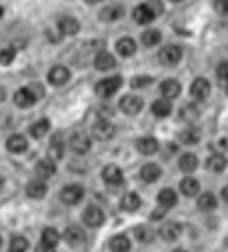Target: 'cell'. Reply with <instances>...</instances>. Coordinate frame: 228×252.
Segmentation results:
<instances>
[{"mask_svg":"<svg viewBox=\"0 0 228 252\" xmlns=\"http://www.w3.org/2000/svg\"><path fill=\"white\" fill-rule=\"evenodd\" d=\"M121 76H112V78H104V80H100L97 83V87H95V94L98 95V97L102 98H107L111 97V95H114L118 90L121 88Z\"/></svg>","mask_w":228,"mask_h":252,"instance_id":"cell-1","label":"cell"},{"mask_svg":"<svg viewBox=\"0 0 228 252\" xmlns=\"http://www.w3.org/2000/svg\"><path fill=\"white\" fill-rule=\"evenodd\" d=\"M182 49L178 45H166L159 50V61H161L164 66H175L182 61Z\"/></svg>","mask_w":228,"mask_h":252,"instance_id":"cell-2","label":"cell"},{"mask_svg":"<svg viewBox=\"0 0 228 252\" xmlns=\"http://www.w3.org/2000/svg\"><path fill=\"white\" fill-rule=\"evenodd\" d=\"M142 107H144V102L137 95H125L120 100V109L128 116H137L142 111Z\"/></svg>","mask_w":228,"mask_h":252,"instance_id":"cell-3","label":"cell"},{"mask_svg":"<svg viewBox=\"0 0 228 252\" xmlns=\"http://www.w3.org/2000/svg\"><path fill=\"white\" fill-rule=\"evenodd\" d=\"M83 195H85V190H83V187H80V185H67L61 190V200H63L64 204H69V206L78 204L83 199Z\"/></svg>","mask_w":228,"mask_h":252,"instance_id":"cell-4","label":"cell"},{"mask_svg":"<svg viewBox=\"0 0 228 252\" xmlns=\"http://www.w3.org/2000/svg\"><path fill=\"white\" fill-rule=\"evenodd\" d=\"M83 221H85V224H88V226H92V228H97V226H100L102 223H104V220H105V216H104V211L100 209V207H97V206H88L87 209L83 211Z\"/></svg>","mask_w":228,"mask_h":252,"instance_id":"cell-5","label":"cell"},{"mask_svg":"<svg viewBox=\"0 0 228 252\" xmlns=\"http://www.w3.org/2000/svg\"><path fill=\"white\" fill-rule=\"evenodd\" d=\"M63 237H64V240H66L69 245H73V247H78V245H81L85 240H87V235H85L83 228L76 226V224L67 226L66 230H64Z\"/></svg>","mask_w":228,"mask_h":252,"instance_id":"cell-6","label":"cell"},{"mask_svg":"<svg viewBox=\"0 0 228 252\" xmlns=\"http://www.w3.org/2000/svg\"><path fill=\"white\" fill-rule=\"evenodd\" d=\"M211 94V85L204 78H197L194 80L192 87H190V95H192L195 100H206Z\"/></svg>","mask_w":228,"mask_h":252,"instance_id":"cell-7","label":"cell"},{"mask_svg":"<svg viewBox=\"0 0 228 252\" xmlns=\"http://www.w3.org/2000/svg\"><path fill=\"white\" fill-rule=\"evenodd\" d=\"M114 133H116L114 125L105 121V119H100L94 125V137L98 138V140H109V138L114 137Z\"/></svg>","mask_w":228,"mask_h":252,"instance_id":"cell-8","label":"cell"},{"mask_svg":"<svg viewBox=\"0 0 228 252\" xmlns=\"http://www.w3.org/2000/svg\"><path fill=\"white\" fill-rule=\"evenodd\" d=\"M159 235H161L163 240L175 242L182 235V224L176 223V221H168V223H164L159 228Z\"/></svg>","mask_w":228,"mask_h":252,"instance_id":"cell-9","label":"cell"},{"mask_svg":"<svg viewBox=\"0 0 228 252\" xmlns=\"http://www.w3.org/2000/svg\"><path fill=\"white\" fill-rule=\"evenodd\" d=\"M69 76H71V73L66 66H54L52 69L49 71V81L54 87H63V85H66Z\"/></svg>","mask_w":228,"mask_h":252,"instance_id":"cell-10","label":"cell"},{"mask_svg":"<svg viewBox=\"0 0 228 252\" xmlns=\"http://www.w3.org/2000/svg\"><path fill=\"white\" fill-rule=\"evenodd\" d=\"M69 145L76 154H87L92 147V140L85 133H74L69 140Z\"/></svg>","mask_w":228,"mask_h":252,"instance_id":"cell-11","label":"cell"},{"mask_svg":"<svg viewBox=\"0 0 228 252\" xmlns=\"http://www.w3.org/2000/svg\"><path fill=\"white\" fill-rule=\"evenodd\" d=\"M57 30L61 32V35L73 36L80 32V23L74 18H71V16H64V18H61L59 23H57Z\"/></svg>","mask_w":228,"mask_h":252,"instance_id":"cell-12","label":"cell"},{"mask_svg":"<svg viewBox=\"0 0 228 252\" xmlns=\"http://www.w3.org/2000/svg\"><path fill=\"white\" fill-rule=\"evenodd\" d=\"M102 178L107 185H121L123 183V171L118 166L109 164L102 169Z\"/></svg>","mask_w":228,"mask_h":252,"instance_id":"cell-13","label":"cell"},{"mask_svg":"<svg viewBox=\"0 0 228 252\" xmlns=\"http://www.w3.org/2000/svg\"><path fill=\"white\" fill-rule=\"evenodd\" d=\"M156 18V12L152 11V7L149 4H142V5H137L133 11V19L140 25H149L152 19Z\"/></svg>","mask_w":228,"mask_h":252,"instance_id":"cell-14","label":"cell"},{"mask_svg":"<svg viewBox=\"0 0 228 252\" xmlns=\"http://www.w3.org/2000/svg\"><path fill=\"white\" fill-rule=\"evenodd\" d=\"M182 92V85L175 80V78H168L161 83V94L164 98H176Z\"/></svg>","mask_w":228,"mask_h":252,"instance_id":"cell-15","label":"cell"},{"mask_svg":"<svg viewBox=\"0 0 228 252\" xmlns=\"http://www.w3.org/2000/svg\"><path fill=\"white\" fill-rule=\"evenodd\" d=\"M123 14H125V9H123V5H118V4H114V5H107V7H104L100 11V14H98V18L102 19V21H107V23H111V21H116V19H120V18H123Z\"/></svg>","mask_w":228,"mask_h":252,"instance_id":"cell-16","label":"cell"},{"mask_svg":"<svg viewBox=\"0 0 228 252\" xmlns=\"http://www.w3.org/2000/svg\"><path fill=\"white\" fill-rule=\"evenodd\" d=\"M14 102H16V105H19V107H30V105L35 104L36 98H35V95L32 94V90H30L28 87H23V88H19V90L16 92Z\"/></svg>","mask_w":228,"mask_h":252,"instance_id":"cell-17","label":"cell"},{"mask_svg":"<svg viewBox=\"0 0 228 252\" xmlns=\"http://www.w3.org/2000/svg\"><path fill=\"white\" fill-rule=\"evenodd\" d=\"M47 193V185L43 180H33L26 185V195L32 199H42Z\"/></svg>","mask_w":228,"mask_h":252,"instance_id":"cell-18","label":"cell"},{"mask_svg":"<svg viewBox=\"0 0 228 252\" xmlns=\"http://www.w3.org/2000/svg\"><path fill=\"white\" fill-rule=\"evenodd\" d=\"M5 145H7V151L12 154H23L28 149V140L23 135H12V137H9Z\"/></svg>","mask_w":228,"mask_h":252,"instance_id":"cell-19","label":"cell"},{"mask_svg":"<svg viewBox=\"0 0 228 252\" xmlns=\"http://www.w3.org/2000/svg\"><path fill=\"white\" fill-rule=\"evenodd\" d=\"M116 50H118V54H120V56L131 57L135 52H137V43H135V40L130 38V36H125V38L118 40Z\"/></svg>","mask_w":228,"mask_h":252,"instance_id":"cell-20","label":"cell"},{"mask_svg":"<svg viewBox=\"0 0 228 252\" xmlns=\"http://www.w3.org/2000/svg\"><path fill=\"white\" fill-rule=\"evenodd\" d=\"M94 63H95V67L100 71H109L116 66V59H114L109 52H105V50H102V52H98L97 56H95Z\"/></svg>","mask_w":228,"mask_h":252,"instance_id":"cell-21","label":"cell"},{"mask_svg":"<svg viewBox=\"0 0 228 252\" xmlns=\"http://www.w3.org/2000/svg\"><path fill=\"white\" fill-rule=\"evenodd\" d=\"M140 176L144 182L147 183H154L161 178V168L158 164H152V162H147L144 168L140 169Z\"/></svg>","mask_w":228,"mask_h":252,"instance_id":"cell-22","label":"cell"},{"mask_svg":"<svg viewBox=\"0 0 228 252\" xmlns=\"http://www.w3.org/2000/svg\"><path fill=\"white\" fill-rule=\"evenodd\" d=\"M137 149H138V152H140V154L152 156V154H156V152H158L159 144H158V140H156V138L144 137V138H140V140L137 142Z\"/></svg>","mask_w":228,"mask_h":252,"instance_id":"cell-23","label":"cell"},{"mask_svg":"<svg viewBox=\"0 0 228 252\" xmlns=\"http://www.w3.org/2000/svg\"><path fill=\"white\" fill-rule=\"evenodd\" d=\"M158 202L161 204V207H164V209H169V207L176 206V202H178V197H176L175 190L163 189L161 192H159V195H158Z\"/></svg>","mask_w":228,"mask_h":252,"instance_id":"cell-24","label":"cell"},{"mask_svg":"<svg viewBox=\"0 0 228 252\" xmlns=\"http://www.w3.org/2000/svg\"><path fill=\"white\" fill-rule=\"evenodd\" d=\"M35 171L40 178H43V180L50 178V176H54V173H56V164H54V161H50V159H42V161L36 162Z\"/></svg>","mask_w":228,"mask_h":252,"instance_id":"cell-25","label":"cell"},{"mask_svg":"<svg viewBox=\"0 0 228 252\" xmlns=\"http://www.w3.org/2000/svg\"><path fill=\"white\" fill-rule=\"evenodd\" d=\"M130 247H131V244L127 235H116V237H112L111 242H109V249H111L112 252H128Z\"/></svg>","mask_w":228,"mask_h":252,"instance_id":"cell-26","label":"cell"},{"mask_svg":"<svg viewBox=\"0 0 228 252\" xmlns=\"http://www.w3.org/2000/svg\"><path fill=\"white\" fill-rule=\"evenodd\" d=\"M140 204H142L140 197L137 193L130 192L127 195H123V199H121V209L128 211V213H133V211H137L140 207Z\"/></svg>","mask_w":228,"mask_h":252,"instance_id":"cell-27","label":"cell"},{"mask_svg":"<svg viewBox=\"0 0 228 252\" xmlns=\"http://www.w3.org/2000/svg\"><path fill=\"white\" fill-rule=\"evenodd\" d=\"M152 114L158 116V118H166V116L171 114V102L168 98H159L152 104Z\"/></svg>","mask_w":228,"mask_h":252,"instance_id":"cell-28","label":"cell"},{"mask_svg":"<svg viewBox=\"0 0 228 252\" xmlns=\"http://www.w3.org/2000/svg\"><path fill=\"white\" fill-rule=\"evenodd\" d=\"M199 182H197L195 178H183L182 183H180V190H182L183 195L187 197H195L197 193H199Z\"/></svg>","mask_w":228,"mask_h":252,"instance_id":"cell-29","label":"cell"},{"mask_svg":"<svg viewBox=\"0 0 228 252\" xmlns=\"http://www.w3.org/2000/svg\"><path fill=\"white\" fill-rule=\"evenodd\" d=\"M227 164H228V161L223 154H213L206 161L207 169H211V171H214V173H221L225 168H227Z\"/></svg>","mask_w":228,"mask_h":252,"instance_id":"cell-30","label":"cell"},{"mask_svg":"<svg viewBox=\"0 0 228 252\" xmlns=\"http://www.w3.org/2000/svg\"><path fill=\"white\" fill-rule=\"evenodd\" d=\"M50 130V121L49 119H40V121L33 123L32 126H30V133H32L33 138H42L43 135H47Z\"/></svg>","mask_w":228,"mask_h":252,"instance_id":"cell-31","label":"cell"},{"mask_svg":"<svg viewBox=\"0 0 228 252\" xmlns=\"http://www.w3.org/2000/svg\"><path fill=\"white\" fill-rule=\"evenodd\" d=\"M197 164H199V159H197L195 154H183L180 158V169L183 173H192L197 169Z\"/></svg>","mask_w":228,"mask_h":252,"instance_id":"cell-32","label":"cell"},{"mask_svg":"<svg viewBox=\"0 0 228 252\" xmlns=\"http://www.w3.org/2000/svg\"><path fill=\"white\" fill-rule=\"evenodd\" d=\"M133 233H135V238H137L140 244H151V242L154 240V237H156L154 230H152V228H149V226H145V224L137 226Z\"/></svg>","mask_w":228,"mask_h":252,"instance_id":"cell-33","label":"cell"},{"mask_svg":"<svg viewBox=\"0 0 228 252\" xmlns=\"http://www.w3.org/2000/svg\"><path fill=\"white\" fill-rule=\"evenodd\" d=\"M59 231L56 228H45L42 233V244L49 245V247H56L59 244Z\"/></svg>","mask_w":228,"mask_h":252,"instance_id":"cell-34","label":"cell"},{"mask_svg":"<svg viewBox=\"0 0 228 252\" xmlns=\"http://www.w3.org/2000/svg\"><path fill=\"white\" fill-rule=\"evenodd\" d=\"M197 206H199V209H202V211H211V209H214V207L218 206L216 197H214L213 193H209V192L202 193V195H200L199 199H197Z\"/></svg>","mask_w":228,"mask_h":252,"instance_id":"cell-35","label":"cell"},{"mask_svg":"<svg viewBox=\"0 0 228 252\" xmlns=\"http://www.w3.org/2000/svg\"><path fill=\"white\" fill-rule=\"evenodd\" d=\"M64 147H63V142H61V138H52V142H50V147H49V159L50 161H59L61 158H63L64 154Z\"/></svg>","mask_w":228,"mask_h":252,"instance_id":"cell-36","label":"cell"},{"mask_svg":"<svg viewBox=\"0 0 228 252\" xmlns=\"http://www.w3.org/2000/svg\"><path fill=\"white\" fill-rule=\"evenodd\" d=\"M159 42H161V33H159L158 30H147V32H144V35H142V43H144L145 47H154V45H158Z\"/></svg>","mask_w":228,"mask_h":252,"instance_id":"cell-37","label":"cell"},{"mask_svg":"<svg viewBox=\"0 0 228 252\" xmlns=\"http://www.w3.org/2000/svg\"><path fill=\"white\" fill-rule=\"evenodd\" d=\"M199 135L200 133L195 130V128H187V130H183L182 133H180V140L187 145H194V144L199 142V138H200Z\"/></svg>","mask_w":228,"mask_h":252,"instance_id":"cell-38","label":"cell"},{"mask_svg":"<svg viewBox=\"0 0 228 252\" xmlns=\"http://www.w3.org/2000/svg\"><path fill=\"white\" fill-rule=\"evenodd\" d=\"M180 118H182L183 121H187V123H194L197 118H199V111H197L195 105L187 104L185 107L180 111Z\"/></svg>","mask_w":228,"mask_h":252,"instance_id":"cell-39","label":"cell"},{"mask_svg":"<svg viewBox=\"0 0 228 252\" xmlns=\"http://www.w3.org/2000/svg\"><path fill=\"white\" fill-rule=\"evenodd\" d=\"M28 247H30V244L25 237H12V240H11V251L12 252H25Z\"/></svg>","mask_w":228,"mask_h":252,"instance_id":"cell-40","label":"cell"},{"mask_svg":"<svg viewBox=\"0 0 228 252\" xmlns=\"http://www.w3.org/2000/svg\"><path fill=\"white\" fill-rule=\"evenodd\" d=\"M14 57H16V50H12V49L0 50V64H2V66H9V64L14 61Z\"/></svg>","mask_w":228,"mask_h":252,"instance_id":"cell-41","label":"cell"},{"mask_svg":"<svg viewBox=\"0 0 228 252\" xmlns=\"http://www.w3.org/2000/svg\"><path fill=\"white\" fill-rule=\"evenodd\" d=\"M152 83V78L151 76H135L131 78V87L133 88H144V87H149Z\"/></svg>","mask_w":228,"mask_h":252,"instance_id":"cell-42","label":"cell"},{"mask_svg":"<svg viewBox=\"0 0 228 252\" xmlns=\"http://www.w3.org/2000/svg\"><path fill=\"white\" fill-rule=\"evenodd\" d=\"M28 88L32 90V94L35 95L36 100H40V98L43 97V94H45V90H43V87L40 83H32V85H28Z\"/></svg>","mask_w":228,"mask_h":252,"instance_id":"cell-43","label":"cell"},{"mask_svg":"<svg viewBox=\"0 0 228 252\" xmlns=\"http://www.w3.org/2000/svg\"><path fill=\"white\" fill-rule=\"evenodd\" d=\"M218 78L228 83V61H225V63H221L218 66Z\"/></svg>","mask_w":228,"mask_h":252,"instance_id":"cell-44","label":"cell"},{"mask_svg":"<svg viewBox=\"0 0 228 252\" xmlns=\"http://www.w3.org/2000/svg\"><path fill=\"white\" fill-rule=\"evenodd\" d=\"M214 9H216L218 14H228V0H216Z\"/></svg>","mask_w":228,"mask_h":252,"instance_id":"cell-45","label":"cell"},{"mask_svg":"<svg viewBox=\"0 0 228 252\" xmlns=\"http://www.w3.org/2000/svg\"><path fill=\"white\" fill-rule=\"evenodd\" d=\"M38 252H54V247H49V245H43V244H40Z\"/></svg>","mask_w":228,"mask_h":252,"instance_id":"cell-46","label":"cell"},{"mask_svg":"<svg viewBox=\"0 0 228 252\" xmlns=\"http://www.w3.org/2000/svg\"><path fill=\"white\" fill-rule=\"evenodd\" d=\"M221 197H223V200H227V202H228V185L221 190Z\"/></svg>","mask_w":228,"mask_h":252,"instance_id":"cell-47","label":"cell"},{"mask_svg":"<svg viewBox=\"0 0 228 252\" xmlns=\"http://www.w3.org/2000/svg\"><path fill=\"white\" fill-rule=\"evenodd\" d=\"M4 98H5V90L4 88H0V102L4 100Z\"/></svg>","mask_w":228,"mask_h":252,"instance_id":"cell-48","label":"cell"},{"mask_svg":"<svg viewBox=\"0 0 228 252\" xmlns=\"http://www.w3.org/2000/svg\"><path fill=\"white\" fill-rule=\"evenodd\" d=\"M4 176H2V175H0V190H2V189H4Z\"/></svg>","mask_w":228,"mask_h":252,"instance_id":"cell-49","label":"cell"},{"mask_svg":"<svg viewBox=\"0 0 228 252\" xmlns=\"http://www.w3.org/2000/svg\"><path fill=\"white\" fill-rule=\"evenodd\" d=\"M173 252H187L185 249H176V251H173Z\"/></svg>","mask_w":228,"mask_h":252,"instance_id":"cell-50","label":"cell"},{"mask_svg":"<svg viewBox=\"0 0 228 252\" xmlns=\"http://www.w3.org/2000/svg\"><path fill=\"white\" fill-rule=\"evenodd\" d=\"M87 2H90V4H95V2H98V0H87Z\"/></svg>","mask_w":228,"mask_h":252,"instance_id":"cell-51","label":"cell"},{"mask_svg":"<svg viewBox=\"0 0 228 252\" xmlns=\"http://www.w3.org/2000/svg\"><path fill=\"white\" fill-rule=\"evenodd\" d=\"M0 249H2V237H0Z\"/></svg>","mask_w":228,"mask_h":252,"instance_id":"cell-52","label":"cell"},{"mask_svg":"<svg viewBox=\"0 0 228 252\" xmlns=\"http://www.w3.org/2000/svg\"><path fill=\"white\" fill-rule=\"evenodd\" d=\"M225 90H227V95H228V83H227V88H225Z\"/></svg>","mask_w":228,"mask_h":252,"instance_id":"cell-53","label":"cell"},{"mask_svg":"<svg viewBox=\"0 0 228 252\" xmlns=\"http://www.w3.org/2000/svg\"><path fill=\"white\" fill-rule=\"evenodd\" d=\"M171 2H182V0H171Z\"/></svg>","mask_w":228,"mask_h":252,"instance_id":"cell-54","label":"cell"},{"mask_svg":"<svg viewBox=\"0 0 228 252\" xmlns=\"http://www.w3.org/2000/svg\"><path fill=\"white\" fill-rule=\"evenodd\" d=\"M11 252H12V251H11Z\"/></svg>","mask_w":228,"mask_h":252,"instance_id":"cell-55","label":"cell"}]
</instances>
